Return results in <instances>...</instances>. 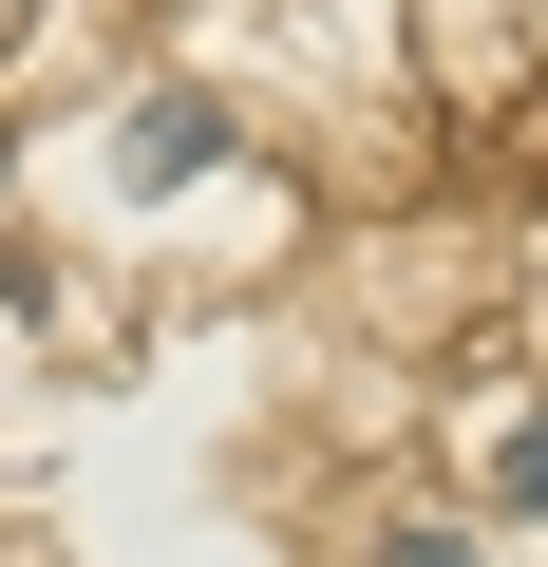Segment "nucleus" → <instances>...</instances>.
<instances>
[{"label":"nucleus","mask_w":548,"mask_h":567,"mask_svg":"<svg viewBox=\"0 0 548 567\" xmlns=\"http://www.w3.org/2000/svg\"><path fill=\"white\" fill-rule=\"evenodd\" d=\"M208 152H227V114H208V95H152V133H133V171H152V189H189Z\"/></svg>","instance_id":"nucleus-1"},{"label":"nucleus","mask_w":548,"mask_h":567,"mask_svg":"<svg viewBox=\"0 0 548 567\" xmlns=\"http://www.w3.org/2000/svg\"><path fill=\"white\" fill-rule=\"evenodd\" d=\"M379 567H473V548H454V529H397V548H379Z\"/></svg>","instance_id":"nucleus-2"},{"label":"nucleus","mask_w":548,"mask_h":567,"mask_svg":"<svg viewBox=\"0 0 548 567\" xmlns=\"http://www.w3.org/2000/svg\"><path fill=\"white\" fill-rule=\"evenodd\" d=\"M510 492H529V511H548V416H529V435H510Z\"/></svg>","instance_id":"nucleus-3"}]
</instances>
